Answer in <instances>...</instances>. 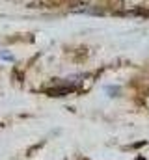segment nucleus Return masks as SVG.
<instances>
[{
  "label": "nucleus",
  "instance_id": "obj_1",
  "mask_svg": "<svg viewBox=\"0 0 149 160\" xmlns=\"http://www.w3.org/2000/svg\"><path fill=\"white\" fill-rule=\"evenodd\" d=\"M71 91H73V88H71V86H67V88H50V89H47V93H49V95H52V97L67 95V93H71Z\"/></svg>",
  "mask_w": 149,
  "mask_h": 160
}]
</instances>
